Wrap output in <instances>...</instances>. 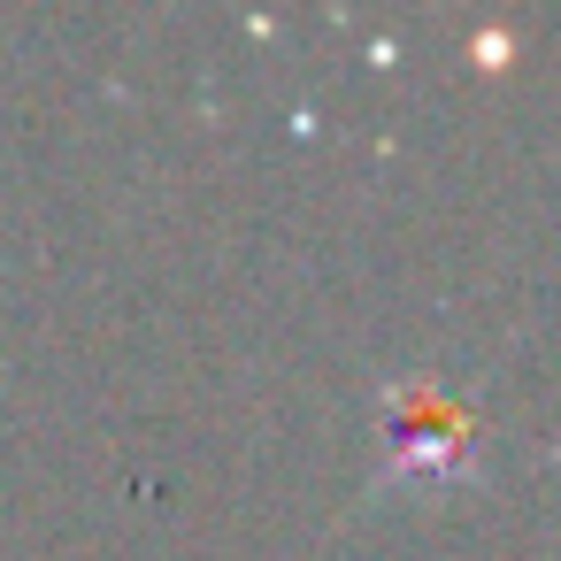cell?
Instances as JSON below:
<instances>
[{"mask_svg": "<svg viewBox=\"0 0 561 561\" xmlns=\"http://www.w3.org/2000/svg\"><path fill=\"white\" fill-rule=\"evenodd\" d=\"M461 461H469V423H461L454 408H438V392H415V400L392 415V477L446 484Z\"/></svg>", "mask_w": 561, "mask_h": 561, "instance_id": "cell-1", "label": "cell"}]
</instances>
